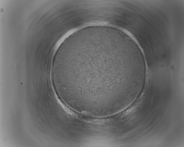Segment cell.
Here are the masks:
<instances>
[{
    "mask_svg": "<svg viewBox=\"0 0 184 147\" xmlns=\"http://www.w3.org/2000/svg\"><path fill=\"white\" fill-rule=\"evenodd\" d=\"M52 73L66 88H77L80 99L104 103L116 100L122 85L136 84L145 76L130 46L116 34L104 32L87 33L68 43L59 50Z\"/></svg>",
    "mask_w": 184,
    "mask_h": 147,
    "instance_id": "6da1fadb",
    "label": "cell"
}]
</instances>
